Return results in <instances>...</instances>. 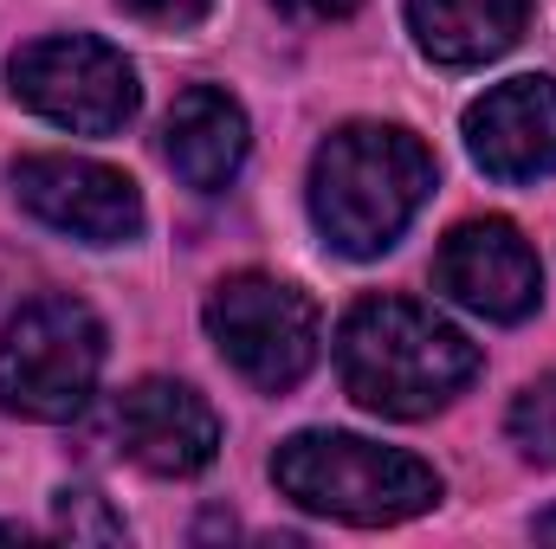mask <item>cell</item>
Listing matches in <instances>:
<instances>
[{"label": "cell", "instance_id": "16", "mask_svg": "<svg viewBox=\"0 0 556 549\" xmlns=\"http://www.w3.org/2000/svg\"><path fill=\"white\" fill-rule=\"evenodd\" d=\"M291 20H350L363 0H278Z\"/></svg>", "mask_w": 556, "mask_h": 549}, {"label": "cell", "instance_id": "7", "mask_svg": "<svg viewBox=\"0 0 556 549\" xmlns=\"http://www.w3.org/2000/svg\"><path fill=\"white\" fill-rule=\"evenodd\" d=\"M20 207L85 246H124L142 233V194L130 175L85 155H26L13 168Z\"/></svg>", "mask_w": 556, "mask_h": 549}, {"label": "cell", "instance_id": "14", "mask_svg": "<svg viewBox=\"0 0 556 549\" xmlns=\"http://www.w3.org/2000/svg\"><path fill=\"white\" fill-rule=\"evenodd\" d=\"M59 531L72 544H117L124 537V518H111L98 491H65L59 498Z\"/></svg>", "mask_w": 556, "mask_h": 549}, {"label": "cell", "instance_id": "2", "mask_svg": "<svg viewBox=\"0 0 556 549\" xmlns=\"http://www.w3.org/2000/svg\"><path fill=\"white\" fill-rule=\"evenodd\" d=\"M427 194H433V155L395 124H350L311 162V220L350 259L389 253Z\"/></svg>", "mask_w": 556, "mask_h": 549}, {"label": "cell", "instance_id": "13", "mask_svg": "<svg viewBox=\"0 0 556 549\" xmlns=\"http://www.w3.org/2000/svg\"><path fill=\"white\" fill-rule=\"evenodd\" d=\"M511 439H518L525 459L556 465V375L531 382V388L511 401Z\"/></svg>", "mask_w": 556, "mask_h": 549}, {"label": "cell", "instance_id": "3", "mask_svg": "<svg viewBox=\"0 0 556 549\" xmlns=\"http://www.w3.org/2000/svg\"><path fill=\"white\" fill-rule=\"evenodd\" d=\"M278 491L317 518L337 524H402L420 518L440 498V472L402 452V446H376L356 433H298L273 452Z\"/></svg>", "mask_w": 556, "mask_h": 549}, {"label": "cell", "instance_id": "4", "mask_svg": "<svg viewBox=\"0 0 556 549\" xmlns=\"http://www.w3.org/2000/svg\"><path fill=\"white\" fill-rule=\"evenodd\" d=\"M104 369V323L78 297H33L0 336V408L26 420L85 413Z\"/></svg>", "mask_w": 556, "mask_h": 549}, {"label": "cell", "instance_id": "6", "mask_svg": "<svg viewBox=\"0 0 556 549\" xmlns=\"http://www.w3.org/2000/svg\"><path fill=\"white\" fill-rule=\"evenodd\" d=\"M207 330L220 343V356L253 382V388H298L317 362V304L266 272L227 278L207 297Z\"/></svg>", "mask_w": 556, "mask_h": 549}, {"label": "cell", "instance_id": "11", "mask_svg": "<svg viewBox=\"0 0 556 549\" xmlns=\"http://www.w3.org/2000/svg\"><path fill=\"white\" fill-rule=\"evenodd\" d=\"M162 155L188 188H201V194L227 188L247 162V111L214 85L181 91L168 104V124H162Z\"/></svg>", "mask_w": 556, "mask_h": 549}, {"label": "cell", "instance_id": "1", "mask_svg": "<svg viewBox=\"0 0 556 549\" xmlns=\"http://www.w3.org/2000/svg\"><path fill=\"white\" fill-rule=\"evenodd\" d=\"M337 369L369 413L420 420L479 375V349L415 297H363L337 330Z\"/></svg>", "mask_w": 556, "mask_h": 549}, {"label": "cell", "instance_id": "9", "mask_svg": "<svg viewBox=\"0 0 556 549\" xmlns=\"http://www.w3.org/2000/svg\"><path fill=\"white\" fill-rule=\"evenodd\" d=\"M466 149L498 181H538L556 168V78H505L466 111Z\"/></svg>", "mask_w": 556, "mask_h": 549}, {"label": "cell", "instance_id": "17", "mask_svg": "<svg viewBox=\"0 0 556 549\" xmlns=\"http://www.w3.org/2000/svg\"><path fill=\"white\" fill-rule=\"evenodd\" d=\"M538 537H544V544H556V511H551V518H538Z\"/></svg>", "mask_w": 556, "mask_h": 549}, {"label": "cell", "instance_id": "10", "mask_svg": "<svg viewBox=\"0 0 556 549\" xmlns=\"http://www.w3.org/2000/svg\"><path fill=\"white\" fill-rule=\"evenodd\" d=\"M117 439H124V452L142 472L188 478V472H201L214 459L220 420L188 382H137L117 401Z\"/></svg>", "mask_w": 556, "mask_h": 549}, {"label": "cell", "instance_id": "8", "mask_svg": "<svg viewBox=\"0 0 556 549\" xmlns=\"http://www.w3.org/2000/svg\"><path fill=\"white\" fill-rule=\"evenodd\" d=\"M433 284L492 317V323H518L538 310V291H544V266L531 253V240L511 227V220H466L446 233L440 259H433Z\"/></svg>", "mask_w": 556, "mask_h": 549}, {"label": "cell", "instance_id": "15", "mask_svg": "<svg viewBox=\"0 0 556 549\" xmlns=\"http://www.w3.org/2000/svg\"><path fill=\"white\" fill-rule=\"evenodd\" d=\"M124 13H137V20H149V26H175V33H188V26L207 20V0H124Z\"/></svg>", "mask_w": 556, "mask_h": 549}, {"label": "cell", "instance_id": "12", "mask_svg": "<svg viewBox=\"0 0 556 549\" xmlns=\"http://www.w3.org/2000/svg\"><path fill=\"white\" fill-rule=\"evenodd\" d=\"M538 0H408L420 52L440 65H485L505 46H518Z\"/></svg>", "mask_w": 556, "mask_h": 549}, {"label": "cell", "instance_id": "5", "mask_svg": "<svg viewBox=\"0 0 556 549\" xmlns=\"http://www.w3.org/2000/svg\"><path fill=\"white\" fill-rule=\"evenodd\" d=\"M7 78L33 117L59 124L72 137H117L142 104L130 59L91 33H52V39L20 46Z\"/></svg>", "mask_w": 556, "mask_h": 549}]
</instances>
